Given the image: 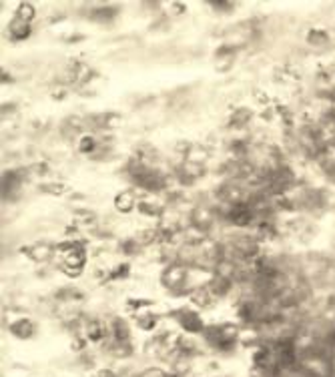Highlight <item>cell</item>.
I'll list each match as a JSON object with an SVG mask.
<instances>
[{
  "instance_id": "6da1fadb",
  "label": "cell",
  "mask_w": 335,
  "mask_h": 377,
  "mask_svg": "<svg viewBox=\"0 0 335 377\" xmlns=\"http://www.w3.org/2000/svg\"><path fill=\"white\" fill-rule=\"evenodd\" d=\"M20 10H22V12H18V18H32V14H34L32 8H30L28 4H22Z\"/></svg>"
}]
</instances>
